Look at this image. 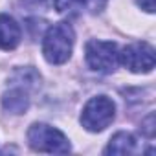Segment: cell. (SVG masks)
<instances>
[{"label": "cell", "instance_id": "4", "mask_svg": "<svg viewBox=\"0 0 156 156\" xmlns=\"http://www.w3.org/2000/svg\"><path fill=\"white\" fill-rule=\"evenodd\" d=\"M85 59L94 72L110 73L116 70L119 61L118 46L107 41H88L85 46Z\"/></svg>", "mask_w": 156, "mask_h": 156}, {"label": "cell", "instance_id": "3", "mask_svg": "<svg viewBox=\"0 0 156 156\" xmlns=\"http://www.w3.org/2000/svg\"><path fill=\"white\" fill-rule=\"evenodd\" d=\"M114 116H116L114 101L107 96H98L85 105L81 114V125L90 132H99L112 123Z\"/></svg>", "mask_w": 156, "mask_h": 156}, {"label": "cell", "instance_id": "10", "mask_svg": "<svg viewBox=\"0 0 156 156\" xmlns=\"http://www.w3.org/2000/svg\"><path fill=\"white\" fill-rule=\"evenodd\" d=\"M19 4L26 11H42L46 8V0H19Z\"/></svg>", "mask_w": 156, "mask_h": 156}, {"label": "cell", "instance_id": "11", "mask_svg": "<svg viewBox=\"0 0 156 156\" xmlns=\"http://www.w3.org/2000/svg\"><path fill=\"white\" fill-rule=\"evenodd\" d=\"M138 6L141 9H145L147 13H152L154 11V0H138Z\"/></svg>", "mask_w": 156, "mask_h": 156}, {"label": "cell", "instance_id": "7", "mask_svg": "<svg viewBox=\"0 0 156 156\" xmlns=\"http://www.w3.org/2000/svg\"><path fill=\"white\" fill-rule=\"evenodd\" d=\"M2 107H4V110H8L11 114H24L30 107L28 92L24 88H13V90L6 92L2 98Z\"/></svg>", "mask_w": 156, "mask_h": 156}, {"label": "cell", "instance_id": "5", "mask_svg": "<svg viewBox=\"0 0 156 156\" xmlns=\"http://www.w3.org/2000/svg\"><path fill=\"white\" fill-rule=\"evenodd\" d=\"M119 61L134 73H147L154 68V48L149 42H134L121 50Z\"/></svg>", "mask_w": 156, "mask_h": 156}, {"label": "cell", "instance_id": "6", "mask_svg": "<svg viewBox=\"0 0 156 156\" xmlns=\"http://www.w3.org/2000/svg\"><path fill=\"white\" fill-rule=\"evenodd\" d=\"M20 26L9 15H0V50H15L20 42Z\"/></svg>", "mask_w": 156, "mask_h": 156}, {"label": "cell", "instance_id": "8", "mask_svg": "<svg viewBox=\"0 0 156 156\" xmlns=\"http://www.w3.org/2000/svg\"><path fill=\"white\" fill-rule=\"evenodd\" d=\"M136 149V138L129 132H116L107 147V154H129Z\"/></svg>", "mask_w": 156, "mask_h": 156}, {"label": "cell", "instance_id": "2", "mask_svg": "<svg viewBox=\"0 0 156 156\" xmlns=\"http://www.w3.org/2000/svg\"><path fill=\"white\" fill-rule=\"evenodd\" d=\"M28 143L31 145L33 151L39 152H57V154H64L70 151V143L66 140V136L46 125V123H35L30 127L28 130Z\"/></svg>", "mask_w": 156, "mask_h": 156}, {"label": "cell", "instance_id": "9", "mask_svg": "<svg viewBox=\"0 0 156 156\" xmlns=\"http://www.w3.org/2000/svg\"><path fill=\"white\" fill-rule=\"evenodd\" d=\"M87 0H53V6L61 15H70L75 17L83 11Z\"/></svg>", "mask_w": 156, "mask_h": 156}, {"label": "cell", "instance_id": "1", "mask_svg": "<svg viewBox=\"0 0 156 156\" xmlns=\"http://www.w3.org/2000/svg\"><path fill=\"white\" fill-rule=\"evenodd\" d=\"M73 30L68 22L53 24L42 39V53L50 64H62L70 59L73 48Z\"/></svg>", "mask_w": 156, "mask_h": 156}]
</instances>
